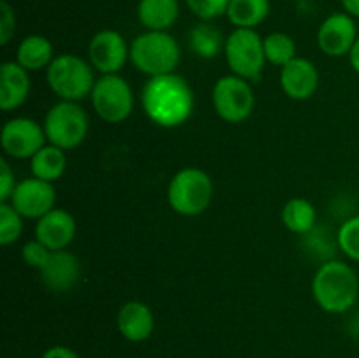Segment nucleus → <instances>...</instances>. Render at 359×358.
<instances>
[{
    "label": "nucleus",
    "mask_w": 359,
    "mask_h": 358,
    "mask_svg": "<svg viewBox=\"0 0 359 358\" xmlns=\"http://www.w3.org/2000/svg\"><path fill=\"white\" fill-rule=\"evenodd\" d=\"M319 81H321V76L316 63L302 56H297L280 69V88L291 100H309L318 91Z\"/></svg>",
    "instance_id": "15"
},
{
    "label": "nucleus",
    "mask_w": 359,
    "mask_h": 358,
    "mask_svg": "<svg viewBox=\"0 0 359 358\" xmlns=\"http://www.w3.org/2000/svg\"><path fill=\"white\" fill-rule=\"evenodd\" d=\"M130 62L149 77L172 74L181 63V46L168 32L147 30L130 44Z\"/></svg>",
    "instance_id": "3"
},
{
    "label": "nucleus",
    "mask_w": 359,
    "mask_h": 358,
    "mask_svg": "<svg viewBox=\"0 0 359 358\" xmlns=\"http://www.w3.org/2000/svg\"><path fill=\"white\" fill-rule=\"evenodd\" d=\"M30 72L16 60L0 65V109L4 112L16 111L30 97Z\"/></svg>",
    "instance_id": "18"
},
{
    "label": "nucleus",
    "mask_w": 359,
    "mask_h": 358,
    "mask_svg": "<svg viewBox=\"0 0 359 358\" xmlns=\"http://www.w3.org/2000/svg\"><path fill=\"white\" fill-rule=\"evenodd\" d=\"M42 284L55 293H63L76 286L81 277V262L69 249L51 251L48 262L39 270Z\"/></svg>",
    "instance_id": "16"
},
{
    "label": "nucleus",
    "mask_w": 359,
    "mask_h": 358,
    "mask_svg": "<svg viewBox=\"0 0 359 358\" xmlns=\"http://www.w3.org/2000/svg\"><path fill=\"white\" fill-rule=\"evenodd\" d=\"M270 0H230L226 18L235 28H256L269 18Z\"/></svg>",
    "instance_id": "24"
},
{
    "label": "nucleus",
    "mask_w": 359,
    "mask_h": 358,
    "mask_svg": "<svg viewBox=\"0 0 359 358\" xmlns=\"http://www.w3.org/2000/svg\"><path fill=\"white\" fill-rule=\"evenodd\" d=\"M224 42L226 39L223 37L219 28L210 21H200L198 25H195L188 37L191 53L203 60H212L224 53Z\"/></svg>",
    "instance_id": "22"
},
{
    "label": "nucleus",
    "mask_w": 359,
    "mask_h": 358,
    "mask_svg": "<svg viewBox=\"0 0 359 358\" xmlns=\"http://www.w3.org/2000/svg\"><path fill=\"white\" fill-rule=\"evenodd\" d=\"M312 295L328 314H344L356 305L359 277L356 270L342 260H326L312 277Z\"/></svg>",
    "instance_id": "2"
},
{
    "label": "nucleus",
    "mask_w": 359,
    "mask_h": 358,
    "mask_svg": "<svg viewBox=\"0 0 359 358\" xmlns=\"http://www.w3.org/2000/svg\"><path fill=\"white\" fill-rule=\"evenodd\" d=\"M93 111L105 123H123L132 116L135 95L132 86L119 74L100 76L90 95Z\"/></svg>",
    "instance_id": "8"
},
{
    "label": "nucleus",
    "mask_w": 359,
    "mask_h": 358,
    "mask_svg": "<svg viewBox=\"0 0 359 358\" xmlns=\"http://www.w3.org/2000/svg\"><path fill=\"white\" fill-rule=\"evenodd\" d=\"M0 144L6 157L14 158V160H28L48 144V137H46L44 126L34 118L16 116L4 123L2 132H0Z\"/></svg>",
    "instance_id": "10"
},
{
    "label": "nucleus",
    "mask_w": 359,
    "mask_h": 358,
    "mask_svg": "<svg viewBox=\"0 0 359 358\" xmlns=\"http://www.w3.org/2000/svg\"><path fill=\"white\" fill-rule=\"evenodd\" d=\"M214 197L212 178L203 168L184 167L172 175L167 186V202L181 216H200L210 207Z\"/></svg>",
    "instance_id": "5"
},
{
    "label": "nucleus",
    "mask_w": 359,
    "mask_h": 358,
    "mask_svg": "<svg viewBox=\"0 0 359 358\" xmlns=\"http://www.w3.org/2000/svg\"><path fill=\"white\" fill-rule=\"evenodd\" d=\"M188 9L200 21H214L226 14L230 0H184Z\"/></svg>",
    "instance_id": "28"
},
{
    "label": "nucleus",
    "mask_w": 359,
    "mask_h": 358,
    "mask_svg": "<svg viewBox=\"0 0 359 358\" xmlns=\"http://www.w3.org/2000/svg\"><path fill=\"white\" fill-rule=\"evenodd\" d=\"M358 27L347 13H333L326 18L318 30V46L330 58L349 56L358 41Z\"/></svg>",
    "instance_id": "13"
},
{
    "label": "nucleus",
    "mask_w": 359,
    "mask_h": 358,
    "mask_svg": "<svg viewBox=\"0 0 359 358\" xmlns=\"http://www.w3.org/2000/svg\"><path fill=\"white\" fill-rule=\"evenodd\" d=\"M30 171L34 178L42 181H58L67 171V151L48 142L30 158Z\"/></svg>",
    "instance_id": "23"
},
{
    "label": "nucleus",
    "mask_w": 359,
    "mask_h": 358,
    "mask_svg": "<svg viewBox=\"0 0 359 358\" xmlns=\"http://www.w3.org/2000/svg\"><path fill=\"white\" fill-rule=\"evenodd\" d=\"M342 7H344V13L353 16L354 20L359 18V0H342Z\"/></svg>",
    "instance_id": "33"
},
{
    "label": "nucleus",
    "mask_w": 359,
    "mask_h": 358,
    "mask_svg": "<svg viewBox=\"0 0 359 358\" xmlns=\"http://www.w3.org/2000/svg\"><path fill=\"white\" fill-rule=\"evenodd\" d=\"M16 185L18 181L16 175H14V171L11 168L9 161L6 158H2L0 160V202H9Z\"/></svg>",
    "instance_id": "31"
},
{
    "label": "nucleus",
    "mask_w": 359,
    "mask_h": 358,
    "mask_svg": "<svg viewBox=\"0 0 359 358\" xmlns=\"http://www.w3.org/2000/svg\"><path fill=\"white\" fill-rule=\"evenodd\" d=\"M55 49L51 41L44 35L32 34L27 35L23 41L18 44L16 62L28 72H37V70L48 69L55 60Z\"/></svg>",
    "instance_id": "20"
},
{
    "label": "nucleus",
    "mask_w": 359,
    "mask_h": 358,
    "mask_svg": "<svg viewBox=\"0 0 359 358\" xmlns=\"http://www.w3.org/2000/svg\"><path fill=\"white\" fill-rule=\"evenodd\" d=\"M224 58L231 74L256 83L265 70L263 37L255 28H235L224 42Z\"/></svg>",
    "instance_id": "7"
},
{
    "label": "nucleus",
    "mask_w": 359,
    "mask_h": 358,
    "mask_svg": "<svg viewBox=\"0 0 359 358\" xmlns=\"http://www.w3.org/2000/svg\"><path fill=\"white\" fill-rule=\"evenodd\" d=\"M179 0H139L137 18L146 30L167 32L179 18Z\"/></svg>",
    "instance_id": "19"
},
{
    "label": "nucleus",
    "mask_w": 359,
    "mask_h": 358,
    "mask_svg": "<svg viewBox=\"0 0 359 358\" xmlns=\"http://www.w3.org/2000/svg\"><path fill=\"white\" fill-rule=\"evenodd\" d=\"M280 221L291 234L307 235L316 228L318 211L309 199L293 197L284 204L283 211H280Z\"/></svg>",
    "instance_id": "21"
},
{
    "label": "nucleus",
    "mask_w": 359,
    "mask_h": 358,
    "mask_svg": "<svg viewBox=\"0 0 359 358\" xmlns=\"http://www.w3.org/2000/svg\"><path fill=\"white\" fill-rule=\"evenodd\" d=\"M140 104L151 123L161 128H177L195 111V93L177 72L149 77L140 93Z\"/></svg>",
    "instance_id": "1"
},
{
    "label": "nucleus",
    "mask_w": 359,
    "mask_h": 358,
    "mask_svg": "<svg viewBox=\"0 0 359 358\" xmlns=\"http://www.w3.org/2000/svg\"><path fill=\"white\" fill-rule=\"evenodd\" d=\"M9 204H13L14 209L23 218L37 221L56 207V190L53 183L32 175L18 181Z\"/></svg>",
    "instance_id": "12"
},
{
    "label": "nucleus",
    "mask_w": 359,
    "mask_h": 358,
    "mask_svg": "<svg viewBox=\"0 0 359 358\" xmlns=\"http://www.w3.org/2000/svg\"><path fill=\"white\" fill-rule=\"evenodd\" d=\"M349 62H351V67L354 69V72L359 74V37H358L356 44H354L353 49H351Z\"/></svg>",
    "instance_id": "34"
},
{
    "label": "nucleus",
    "mask_w": 359,
    "mask_h": 358,
    "mask_svg": "<svg viewBox=\"0 0 359 358\" xmlns=\"http://www.w3.org/2000/svg\"><path fill=\"white\" fill-rule=\"evenodd\" d=\"M116 325L123 339L130 343H144L154 333L156 319L153 309L146 302L128 300L119 307Z\"/></svg>",
    "instance_id": "17"
},
{
    "label": "nucleus",
    "mask_w": 359,
    "mask_h": 358,
    "mask_svg": "<svg viewBox=\"0 0 359 358\" xmlns=\"http://www.w3.org/2000/svg\"><path fill=\"white\" fill-rule=\"evenodd\" d=\"M42 126L49 144L63 151H72L86 140L90 118L79 102L60 100L48 109Z\"/></svg>",
    "instance_id": "6"
},
{
    "label": "nucleus",
    "mask_w": 359,
    "mask_h": 358,
    "mask_svg": "<svg viewBox=\"0 0 359 358\" xmlns=\"http://www.w3.org/2000/svg\"><path fill=\"white\" fill-rule=\"evenodd\" d=\"M88 60L102 76L119 74L126 62H130V44H126V39L118 30L105 28L91 37Z\"/></svg>",
    "instance_id": "11"
},
{
    "label": "nucleus",
    "mask_w": 359,
    "mask_h": 358,
    "mask_svg": "<svg viewBox=\"0 0 359 358\" xmlns=\"http://www.w3.org/2000/svg\"><path fill=\"white\" fill-rule=\"evenodd\" d=\"M49 255H51V249L46 248L37 239H32V241L25 242L23 248H21V258H23V262L35 270H41L44 267Z\"/></svg>",
    "instance_id": "29"
},
{
    "label": "nucleus",
    "mask_w": 359,
    "mask_h": 358,
    "mask_svg": "<svg viewBox=\"0 0 359 358\" xmlns=\"http://www.w3.org/2000/svg\"><path fill=\"white\" fill-rule=\"evenodd\" d=\"M77 234V223L72 213L55 207L35 221V239L51 251L67 249Z\"/></svg>",
    "instance_id": "14"
},
{
    "label": "nucleus",
    "mask_w": 359,
    "mask_h": 358,
    "mask_svg": "<svg viewBox=\"0 0 359 358\" xmlns=\"http://www.w3.org/2000/svg\"><path fill=\"white\" fill-rule=\"evenodd\" d=\"M25 218L9 202H0V244L11 246L23 234Z\"/></svg>",
    "instance_id": "26"
},
{
    "label": "nucleus",
    "mask_w": 359,
    "mask_h": 358,
    "mask_svg": "<svg viewBox=\"0 0 359 358\" xmlns=\"http://www.w3.org/2000/svg\"><path fill=\"white\" fill-rule=\"evenodd\" d=\"M212 105L223 121L233 125L245 121L256 105L252 84L235 74L219 77L212 86Z\"/></svg>",
    "instance_id": "9"
},
{
    "label": "nucleus",
    "mask_w": 359,
    "mask_h": 358,
    "mask_svg": "<svg viewBox=\"0 0 359 358\" xmlns=\"http://www.w3.org/2000/svg\"><path fill=\"white\" fill-rule=\"evenodd\" d=\"M14 30H16L14 9L6 0H0V44L7 46V42L13 39Z\"/></svg>",
    "instance_id": "30"
},
{
    "label": "nucleus",
    "mask_w": 359,
    "mask_h": 358,
    "mask_svg": "<svg viewBox=\"0 0 359 358\" xmlns=\"http://www.w3.org/2000/svg\"><path fill=\"white\" fill-rule=\"evenodd\" d=\"M41 358H81L72 347L69 346H51L42 353Z\"/></svg>",
    "instance_id": "32"
},
{
    "label": "nucleus",
    "mask_w": 359,
    "mask_h": 358,
    "mask_svg": "<svg viewBox=\"0 0 359 358\" xmlns=\"http://www.w3.org/2000/svg\"><path fill=\"white\" fill-rule=\"evenodd\" d=\"M95 72L97 70L90 60H84L74 53H62L56 55L51 65L46 69V79L60 100L81 102L93 91L97 83Z\"/></svg>",
    "instance_id": "4"
},
{
    "label": "nucleus",
    "mask_w": 359,
    "mask_h": 358,
    "mask_svg": "<svg viewBox=\"0 0 359 358\" xmlns=\"http://www.w3.org/2000/svg\"><path fill=\"white\" fill-rule=\"evenodd\" d=\"M337 246L353 262L359 263V214L351 216L337 232Z\"/></svg>",
    "instance_id": "27"
},
{
    "label": "nucleus",
    "mask_w": 359,
    "mask_h": 358,
    "mask_svg": "<svg viewBox=\"0 0 359 358\" xmlns=\"http://www.w3.org/2000/svg\"><path fill=\"white\" fill-rule=\"evenodd\" d=\"M263 51H265L266 63L283 69L284 65L297 58V44L290 34L284 32H272L263 37Z\"/></svg>",
    "instance_id": "25"
}]
</instances>
